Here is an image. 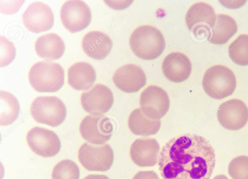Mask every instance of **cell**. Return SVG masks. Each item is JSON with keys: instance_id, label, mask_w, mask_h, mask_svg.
<instances>
[{"instance_id": "1", "label": "cell", "mask_w": 248, "mask_h": 179, "mask_svg": "<svg viewBox=\"0 0 248 179\" xmlns=\"http://www.w3.org/2000/svg\"><path fill=\"white\" fill-rule=\"evenodd\" d=\"M215 157L213 148L204 137L187 134L165 144L158 164L164 179H209Z\"/></svg>"}, {"instance_id": "2", "label": "cell", "mask_w": 248, "mask_h": 179, "mask_svg": "<svg viewBox=\"0 0 248 179\" xmlns=\"http://www.w3.org/2000/svg\"><path fill=\"white\" fill-rule=\"evenodd\" d=\"M129 45L138 57L145 60L158 58L165 47V41L161 32L151 25H142L132 33Z\"/></svg>"}, {"instance_id": "3", "label": "cell", "mask_w": 248, "mask_h": 179, "mask_svg": "<svg viewBox=\"0 0 248 179\" xmlns=\"http://www.w3.org/2000/svg\"><path fill=\"white\" fill-rule=\"evenodd\" d=\"M28 78L31 86L37 91L54 92L64 84V70L57 62L41 61L31 67Z\"/></svg>"}, {"instance_id": "4", "label": "cell", "mask_w": 248, "mask_h": 179, "mask_svg": "<svg viewBox=\"0 0 248 179\" xmlns=\"http://www.w3.org/2000/svg\"><path fill=\"white\" fill-rule=\"evenodd\" d=\"M236 84V79L232 71L222 65H215L208 68L202 80L205 92L209 97L217 100L231 95Z\"/></svg>"}, {"instance_id": "5", "label": "cell", "mask_w": 248, "mask_h": 179, "mask_svg": "<svg viewBox=\"0 0 248 179\" xmlns=\"http://www.w3.org/2000/svg\"><path fill=\"white\" fill-rule=\"evenodd\" d=\"M31 114L37 122L57 127L66 116V108L62 101L54 96H38L32 102Z\"/></svg>"}, {"instance_id": "6", "label": "cell", "mask_w": 248, "mask_h": 179, "mask_svg": "<svg viewBox=\"0 0 248 179\" xmlns=\"http://www.w3.org/2000/svg\"><path fill=\"white\" fill-rule=\"evenodd\" d=\"M78 155L81 164L92 171H108L114 161L113 149L108 144L94 146L84 143L79 148Z\"/></svg>"}, {"instance_id": "7", "label": "cell", "mask_w": 248, "mask_h": 179, "mask_svg": "<svg viewBox=\"0 0 248 179\" xmlns=\"http://www.w3.org/2000/svg\"><path fill=\"white\" fill-rule=\"evenodd\" d=\"M140 106L141 111L148 118L160 120L169 110L170 98L167 92L162 88L151 85L141 92Z\"/></svg>"}, {"instance_id": "8", "label": "cell", "mask_w": 248, "mask_h": 179, "mask_svg": "<svg viewBox=\"0 0 248 179\" xmlns=\"http://www.w3.org/2000/svg\"><path fill=\"white\" fill-rule=\"evenodd\" d=\"M185 20L187 28L195 36H200L204 33L208 34V38L215 25L217 15L209 4L198 2L189 7Z\"/></svg>"}, {"instance_id": "9", "label": "cell", "mask_w": 248, "mask_h": 179, "mask_svg": "<svg viewBox=\"0 0 248 179\" xmlns=\"http://www.w3.org/2000/svg\"><path fill=\"white\" fill-rule=\"evenodd\" d=\"M113 131L111 120L104 115H87L79 125V132L83 138L94 145L104 144L110 139Z\"/></svg>"}, {"instance_id": "10", "label": "cell", "mask_w": 248, "mask_h": 179, "mask_svg": "<svg viewBox=\"0 0 248 179\" xmlns=\"http://www.w3.org/2000/svg\"><path fill=\"white\" fill-rule=\"evenodd\" d=\"M61 21L72 33L85 29L91 23L92 14L90 7L82 0H68L60 10Z\"/></svg>"}, {"instance_id": "11", "label": "cell", "mask_w": 248, "mask_h": 179, "mask_svg": "<svg viewBox=\"0 0 248 179\" xmlns=\"http://www.w3.org/2000/svg\"><path fill=\"white\" fill-rule=\"evenodd\" d=\"M26 140L31 150L43 157L56 155L61 147L60 140L56 134L39 127H34L28 132Z\"/></svg>"}, {"instance_id": "12", "label": "cell", "mask_w": 248, "mask_h": 179, "mask_svg": "<svg viewBox=\"0 0 248 179\" xmlns=\"http://www.w3.org/2000/svg\"><path fill=\"white\" fill-rule=\"evenodd\" d=\"M217 118L220 124L226 129L240 130L248 122V107L241 100H227L219 106Z\"/></svg>"}, {"instance_id": "13", "label": "cell", "mask_w": 248, "mask_h": 179, "mask_svg": "<svg viewBox=\"0 0 248 179\" xmlns=\"http://www.w3.org/2000/svg\"><path fill=\"white\" fill-rule=\"evenodd\" d=\"M114 101L112 92L102 84L93 85L82 93L80 103L83 109L92 115H102L111 108Z\"/></svg>"}, {"instance_id": "14", "label": "cell", "mask_w": 248, "mask_h": 179, "mask_svg": "<svg viewBox=\"0 0 248 179\" xmlns=\"http://www.w3.org/2000/svg\"><path fill=\"white\" fill-rule=\"evenodd\" d=\"M25 27L30 31L38 33L48 30L54 24V15L50 7L41 1L31 3L22 15Z\"/></svg>"}, {"instance_id": "15", "label": "cell", "mask_w": 248, "mask_h": 179, "mask_svg": "<svg viewBox=\"0 0 248 179\" xmlns=\"http://www.w3.org/2000/svg\"><path fill=\"white\" fill-rule=\"evenodd\" d=\"M115 86L126 93L139 91L146 84L145 73L140 66L131 63L123 65L118 69L112 76Z\"/></svg>"}, {"instance_id": "16", "label": "cell", "mask_w": 248, "mask_h": 179, "mask_svg": "<svg viewBox=\"0 0 248 179\" xmlns=\"http://www.w3.org/2000/svg\"><path fill=\"white\" fill-rule=\"evenodd\" d=\"M160 150V145L155 139L138 138L130 146V156L132 162L138 166H153L158 161Z\"/></svg>"}, {"instance_id": "17", "label": "cell", "mask_w": 248, "mask_h": 179, "mask_svg": "<svg viewBox=\"0 0 248 179\" xmlns=\"http://www.w3.org/2000/svg\"><path fill=\"white\" fill-rule=\"evenodd\" d=\"M162 70L165 76L175 83L182 82L189 77L192 65L189 58L179 52H173L164 59Z\"/></svg>"}, {"instance_id": "18", "label": "cell", "mask_w": 248, "mask_h": 179, "mask_svg": "<svg viewBox=\"0 0 248 179\" xmlns=\"http://www.w3.org/2000/svg\"><path fill=\"white\" fill-rule=\"evenodd\" d=\"M82 47L89 57L100 60L105 59L110 53L112 42L106 33L97 30L91 31L83 36Z\"/></svg>"}, {"instance_id": "19", "label": "cell", "mask_w": 248, "mask_h": 179, "mask_svg": "<svg viewBox=\"0 0 248 179\" xmlns=\"http://www.w3.org/2000/svg\"><path fill=\"white\" fill-rule=\"evenodd\" d=\"M67 76L68 84L78 90L91 88L96 79V73L93 66L84 61L72 65L68 69Z\"/></svg>"}, {"instance_id": "20", "label": "cell", "mask_w": 248, "mask_h": 179, "mask_svg": "<svg viewBox=\"0 0 248 179\" xmlns=\"http://www.w3.org/2000/svg\"><path fill=\"white\" fill-rule=\"evenodd\" d=\"M35 49L40 57L48 60H53L60 59L63 55L65 45L60 36L54 33H50L37 39Z\"/></svg>"}, {"instance_id": "21", "label": "cell", "mask_w": 248, "mask_h": 179, "mask_svg": "<svg viewBox=\"0 0 248 179\" xmlns=\"http://www.w3.org/2000/svg\"><path fill=\"white\" fill-rule=\"evenodd\" d=\"M127 123L130 131L133 134L144 136L155 134L161 126L160 120L148 118L139 108L131 112Z\"/></svg>"}, {"instance_id": "22", "label": "cell", "mask_w": 248, "mask_h": 179, "mask_svg": "<svg viewBox=\"0 0 248 179\" xmlns=\"http://www.w3.org/2000/svg\"><path fill=\"white\" fill-rule=\"evenodd\" d=\"M237 31V23L232 17L226 14H217L215 25L207 39L213 44H225Z\"/></svg>"}, {"instance_id": "23", "label": "cell", "mask_w": 248, "mask_h": 179, "mask_svg": "<svg viewBox=\"0 0 248 179\" xmlns=\"http://www.w3.org/2000/svg\"><path fill=\"white\" fill-rule=\"evenodd\" d=\"M20 105L16 97L6 91H0V125L13 123L18 118Z\"/></svg>"}, {"instance_id": "24", "label": "cell", "mask_w": 248, "mask_h": 179, "mask_svg": "<svg viewBox=\"0 0 248 179\" xmlns=\"http://www.w3.org/2000/svg\"><path fill=\"white\" fill-rule=\"evenodd\" d=\"M228 53L234 63L248 65V34H241L232 42L229 46Z\"/></svg>"}, {"instance_id": "25", "label": "cell", "mask_w": 248, "mask_h": 179, "mask_svg": "<svg viewBox=\"0 0 248 179\" xmlns=\"http://www.w3.org/2000/svg\"><path fill=\"white\" fill-rule=\"evenodd\" d=\"M79 169L76 163L69 159L61 161L53 167L52 179H79Z\"/></svg>"}, {"instance_id": "26", "label": "cell", "mask_w": 248, "mask_h": 179, "mask_svg": "<svg viewBox=\"0 0 248 179\" xmlns=\"http://www.w3.org/2000/svg\"><path fill=\"white\" fill-rule=\"evenodd\" d=\"M228 171L232 179H248V156L240 155L232 159Z\"/></svg>"}, {"instance_id": "27", "label": "cell", "mask_w": 248, "mask_h": 179, "mask_svg": "<svg viewBox=\"0 0 248 179\" xmlns=\"http://www.w3.org/2000/svg\"><path fill=\"white\" fill-rule=\"evenodd\" d=\"M16 49L14 45L5 37L0 36V66L5 67L15 59Z\"/></svg>"}, {"instance_id": "28", "label": "cell", "mask_w": 248, "mask_h": 179, "mask_svg": "<svg viewBox=\"0 0 248 179\" xmlns=\"http://www.w3.org/2000/svg\"><path fill=\"white\" fill-rule=\"evenodd\" d=\"M132 179H159L157 174L153 171H140L137 173Z\"/></svg>"}, {"instance_id": "29", "label": "cell", "mask_w": 248, "mask_h": 179, "mask_svg": "<svg viewBox=\"0 0 248 179\" xmlns=\"http://www.w3.org/2000/svg\"><path fill=\"white\" fill-rule=\"evenodd\" d=\"M83 179H109V178L104 175L92 174L87 176Z\"/></svg>"}, {"instance_id": "30", "label": "cell", "mask_w": 248, "mask_h": 179, "mask_svg": "<svg viewBox=\"0 0 248 179\" xmlns=\"http://www.w3.org/2000/svg\"><path fill=\"white\" fill-rule=\"evenodd\" d=\"M213 179H229V178L224 175H218L215 176Z\"/></svg>"}]
</instances>
